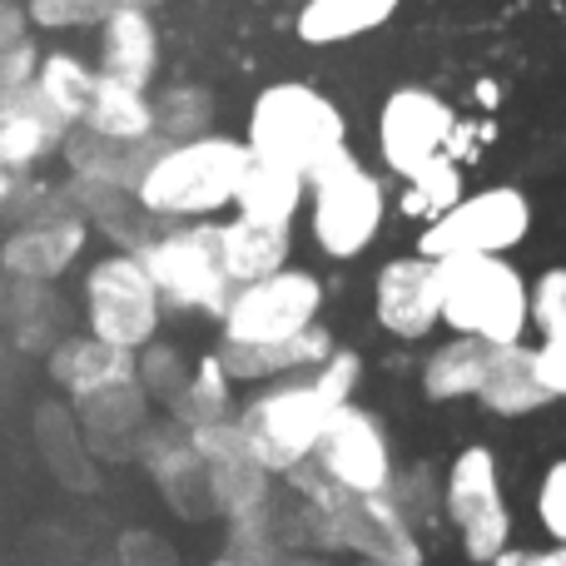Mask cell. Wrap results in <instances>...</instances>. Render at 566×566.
Masks as SVG:
<instances>
[{"label": "cell", "instance_id": "obj_11", "mask_svg": "<svg viewBox=\"0 0 566 566\" xmlns=\"http://www.w3.org/2000/svg\"><path fill=\"white\" fill-rule=\"evenodd\" d=\"M85 323L95 338L115 343V348L139 353L145 343L159 338V323H165V303L159 289L149 279L145 259L115 249L105 254L95 269L85 274Z\"/></svg>", "mask_w": 566, "mask_h": 566}, {"label": "cell", "instance_id": "obj_33", "mask_svg": "<svg viewBox=\"0 0 566 566\" xmlns=\"http://www.w3.org/2000/svg\"><path fill=\"white\" fill-rule=\"evenodd\" d=\"M189 368H195V363H185V353L169 348V343H145V348L135 353L139 388L149 392V402H165V408L179 398V388L189 382Z\"/></svg>", "mask_w": 566, "mask_h": 566}, {"label": "cell", "instance_id": "obj_14", "mask_svg": "<svg viewBox=\"0 0 566 566\" xmlns=\"http://www.w3.org/2000/svg\"><path fill=\"white\" fill-rule=\"evenodd\" d=\"M75 418H80V428H85L90 458L95 462L99 458L129 462L139 448V432H145L149 418H155V402H149V392L139 388V378H125V382H109V388L80 398Z\"/></svg>", "mask_w": 566, "mask_h": 566}, {"label": "cell", "instance_id": "obj_13", "mask_svg": "<svg viewBox=\"0 0 566 566\" xmlns=\"http://www.w3.org/2000/svg\"><path fill=\"white\" fill-rule=\"evenodd\" d=\"M373 318L388 338L418 343L432 328H442V293H438V264L412 254H398L373 274Z\"/></svg>", "mask_w": 566, "mask_h": 566}, {"label": "cell", "instance_id": "obj_24", "mask_svg": "<svg viewBox=\"0 0 566 566\" xmlns=\"http://www.w3.org/2000/svg\"><path fill=\"white\" fill-rule=\"evenodd\" d=\"M35 442H40V458L45 468L65 482L70 492H90L95 488V458H90V442L85 428H80L75 408L70 402H40L35 408Z\"/></svg>", "mask_w": 566, "mask_h": 566}, {"label": "cell", "instance_id": "obj_38", "mask_svg": "<svg viewBox=\"0 0 566 566\" xmlns=\"http://www.w3.org/2000/svg\"><path fill=\"white\" fill-rule=\"evenodd\" d=\"M532 358H537V378H542V388H547V398L562 402L566 398V333L542 338L537 348H532Z\"/></svg>", "mask_w": 566, "mask_h": 566}, {"label": "cell", "instance_id": "obj_29", "mask_svg": "<svg viewBox=\"0 0 566 566\" xmlns=\"http://www.w3.org/2000/svg\"><path fill=\"white\" fill-rule=\"evenodd\" d=\"M149 105H155L159 145H185L214 129V99L205 85H165L159 95H149Z\"/></svg>", "mask_w": 566, "mask_h": 566}, {"label": "cell", "instance_id": "obj_21", "mask_svg": "<svg viewBox=\"0 0 566 566\" xmlns=\"http://www.w3.org/2000/svg\"><path fill=\"white\" fill-rule=\"evenodd\" d=\"M478 402L482 412L492 418H532V412L547 408V388L537 378V358H532V343H512V348H492V363H488V378L478 388Z\"/></svg>", "mask_w": 566, "mask_h": 566}, {"label": "cell", "instance_id": "obj_9", "mask_svg": "<svg viewBox=\"0 0 566 566\" xmlns=\"http://www.w3.org/2000/svg\"><path fill=\"white\" fill-rule=\"evenodd\" d=\"M323 279L313 269H279L269 279L234 283L224 313H219V338L224 343H283L323 318Z\"/></svg>", "mask_w": 566, "mask_h": 566}, {"label": "cell", "instance_id": "obj_37", "mask_svg": "<svg viewBox=\"0 0 566 566\" xmlns=\"http://www.w3.org/2000/svg\"><path fill=\"white\" fill-rule=\"evenodd\" d=\"M35 65H40V50L30 45V40L0 50V105H6L10 95H20V90L35 80Z\"/></svg>", "mask_w": 566, "mask_h": 566}, {"label": "cell", "instance_id": "obj_35", "mask_svg": "<svg viewBox=\"0 0 566 566\" xmlns=\"http://www.w3.org/2000/svg\"><path fill=\"white\" fill-rule=\"evenodd\" d=\"M532 328L537 338L566 333V264H552L532 279Z\"/></svg>", "mask_w": 566, "mask_h": 566}, {"label": "cell", "instance_id": "obj_39", "mask_svg": "<svg viewBox=\"0 0 566 566\" xmlns=\"http://www.w3.org/2000/svg\"><path fill=\"white\" fill-rule=\"evenodd\" d=\"M119 566H175V557H169V547L155 537H125Z\"/></svg>", "mask_w": 566, "mask_h": 566}, {"label": "cell", "instance_id": "obj_34", "mask_svg": "<svg viewBox=\"0 0 566 566\" xmlns=\"http://www.w3.org/2000/svg\"><path fill=\"white\" fill-rule=\"evenodd\" d=\"M392 507L402 512V517L418 527V522H432L442 517V478L432 482V468L428 462H418V468H398V478H392L388 488Z\"/></svg>", "mask_w": 566, "mask_h": 566}, {"label": "cell", "instance_id": "obj_12", "mask_svg": "<svg viewBox=\"0 0 566 566\" xmlns=\"http://www.w3.org/2000/svg\"><path fill=\"white\" fill-rule=\"evenodd\" d=\"M308 462L348 497H388L392 478H398V452H392L388 422L363 402H343L333 412Z\"/></svg>", "mask_w": 566, "mask_h": 566}, {"label": "cell", "instance_id": "obj_17", "mask_svg": "<svg viewBox=\"0 0 566 566\" xmlns=\"http://www.w3.org/2000/svg\"><path fill=\"white\" fill-rule=\"evenodd\" d=\"M65 129H70V119L55 115L35 85H25L20 95H10L0 105V169L25 179L45 155H60Z\"/></svg>", "mask_w": 566, "mask_h": 566}, {"label": "cell", "instance_id": "obj_32", "mask_svg": "<svg viewBox=\"0 0 566 566\" xmlns=\"http://www.w3.org/2000/svg\"><path fill=\"white\" fill-rule=\"evenodd\" d=\"M165 0H25L30 25L40 30H80V25H99L115 10H155Z\"/></svg>", "mask_w": 566, "mask_h": 566}, {"label": "cell", "instance_id": "obj_30", "mask_svg": "<svg viewBox=\"0 0 566 566\" xmlns=\"http://www.w3.org/2000/svg\"><path fill=\"white\" fill-rule=\"evenodd\" d=\"M95 80L99 75L85 65V60H75L70 50H55V55H40L35 80H30V85L50 99V109H55V115H65L70 125H75V119L85 115L90 95H95Z\"/></svg>", "mask_w": 566, "mask_h": 566}, {"label": "cell", "instance_id": "obj_25", "mask_svg": "<svg viewBox=\"0 0 566 566\" xmlns=\"http://www.w3.org/2000/svg\"><path fill=\"white\" fill-rule=\"evenodd\" d=\"M492 348L478 338H462V333H448L438 348L422 358V392L432 402H472L488 378Z\"/></svg>", "mask_w": 566, "mask_h": 566}, {"label": "cell", "instance_id": "obj_43", "mask_svg": "<svg viewBox=\"0 0 566 566\" xmlns=\"http://www.w3.org/2000/svg\"><path fill=\"white\" fill-rule=\"evenodd\" d=\"M20 189V175H6V169H0V209H6V199L15 195Z\"/></svg>", "mask_w": 566, "mask_h": 566}, {"label": "cell", "instance_id": "obj_36", "mask_svg": "<svg viewBox=\"0 0 566 566\" xmlns=\"http://www.w3.org/2000/svg\"><path fill=\"white\" fill-rule=\"evenodd\" d=\"M537 522L552 542H566V458H557L547 472L537 478Z\"/></svg>", "mask_w": 566, "mask_h": 566}, {"label": "cell", "instance_id": "obj_27", "mask_svg": "<svg viewBox=\"0 0 566 566\" xmlns=\"http://www.w3.org/2000/svg\"><path fill=\"white\" fill-rule=\"evenodd\" d=\"M169 418L185 432L234 418V378H229L219 353H209V358H199L195 368H189V382L179 388V398L169 402Z\"/></svg>", "mask_w": 566, "mask_h": 566}, {"label": "cell", "instance_id": "obj_23", "mask_svg": "<svg viewBox=\"0 0 566 566\" xmlns=\"http://www.w3.org/2000/svg\"><path fill=\"white\" fill-rule=\"evenodd\" d=\"M402 0H303L298 15H293V35L303 45H348V40H363L373 30H382L392 15H398Z\"/></svg>", "mask_w": 566, "mask_h": 566}, {"label": "cell", "instance_id": "obj_2", "mask_svg": "<svg viewBox=\"0 0 566 566\" xmlns=\"http://www.w3.org/2000/svg\"><path fill=\"white\" fill-rule=\"evenodd\" d=\"M249 159L254 155H249L244 139L219 135V129L185 139V145H159L149 169L139 175L135 199L159 224H199V219L234 209Z\"/></svg>", "mask_w": 566, "mask_h": 566}, {"label": "cell", "instance_id": "obj_44", "mask_svg": "<svg viewBox=\"0 0 566 566\" xmlns=\"http://www.w3.org/2000/svg\"><path fill=\"white\" fill-rule=\"evenodd\" d=\"M353 566H382V562H353ZM422 566H428V562H422Z\"/></svg>", "mask_w": 566, "mask_h": 566}, {"label": "cell", "instance_id": "obj_16", "mask_svg": "<svg viewBox=\"0 0 566 566\" xmlns=\"http://www.w3.org/2000/svg\"><path fill=\"white\" fill-rule=\"evenodd\" d=\"M333 333L323 323L303 328L298 338H283V343H219V358H224L229 378L234 382H283V378H303V373L323 368L333 358Z\"/></svg>", "mask_w": 566, "mask_h": 566}, {"label": "cell", "instance_id": "obj_41", "mask_svg": "<svg viewBox=\"0 0 566 566\" xmlns=\"http://www.w3.org/2000/svg\"><path fill=\"white\" fill-rule=\"evenodd\" d=\"M488 566H537V552H522V547H507L502 557H492Z\"/></svg>", "mask_w": 566, "mask_h": 566}, {"label": "cell", "instance_id": "obj_31", "mask_svg": "<svg viewBox=\"0 0 566 566\" xmlns=\"http://www.w3.org/2000/svg\"><path fill=\"white\" fill-rule=\"evenodd\" d=\"M468 195V185H462V169L458 159H438V165H428L422 175L402 179V195H398V209L408 219H422V224H432V219H442L458 199Z\"/></svg>", "mask_w": 566, "mask_h": 566}, {"label": "cell", "instance_id": "obj_5", "mask_svg": "<svg viewBox=\"0 0 566 566\" xmlns=\"http://www.w3.org/2000/svg\"><path fill=\"white\" fill-rule=\"evenodd\" d=\"M303 209H308L313 249L323 259H333V264H353V259L368 254L373 239L382 234V224L392 214L388 179L353 149H338L308 175Z\"/></svg>", "mask_w": 566, "mask_h": 566}, {"label": "cell", "instance_id": "obj_10", "mask_svg": "<svg viewBox=\"0 0 566 566\" xmlns=\"http://www.w3.org/2000/svg\"><path fill=\"white\" fill-rule=\"evenodd\" d=\"M452 135H458V109L448 95L432 85H398L378 105V125H373V145H378V165L392 179H412L438 159H452Z\"/></svg>", "mask_w": 566, "mask_h": 566}, {"label": "cell", "instance_id": "obj_15", "mask_svg": "<svg viewBox=\"0 0 566 566\" xmlns=\"http://www.w3.org/2000/svg\"><path fill=\"white\" fill-rule=\"evenodd\" d=\"M90 239V224L80 214H55V219H30L15 224L0 244V269L30 283H55L70 264L80 259Z\"/></svg>", "mask_w": 566, "mask_h": 566}, {"label": "cell", "instance_id": "obj_6", "mask_svg": "<svg viewBox=\"0 0 566 566\" xmlns=\"http://www.w3.org/2000/svg\"><path fill=\"white\" fill-rule=\"evenodd\" d=\"M442 522H452V537L472 566H488L512 547L507 482H502V462L488 442H468L442 468Z\"/></svg>", "mask_w": 566, "mask_h": 566}, {"label": "cell", "instance_id": "obj_45", "mask_svg": "<svg viewBox=\"0 0 566 566\" xmlns=\"http://www.w3.org/2000/svg\"><path fill=\"white\" fill-rule=\"evenodd\" d=\"M214 566H239V562H234V557H224V562H214Z\"/></svg>", "mask_w": 566, "mask_h": 566}, {"label": "cell", "instance_id": "obj_4", "mask_svg": "<svg viewBox=\"0 0 566 566\" xmlns=\"http://www.w3.org/2000/svg\"><path fill=\"white\" fill-rule=\"evenodd\" d=\"M442 328L478 338L488 348L527 343L532 328V279L512 254H462L438 264Z\"/></svg>", "mask_w": 566, "mask_h": 566}, {"label": "cell", "instance_id": "obj_18", "mask_svg": "<svg viewBox=\"0 0 566 566\" xmlns=\"http://www.w3.org/2000/svg\"><path fill=\"white\" fill-rule=\"evenodd\" d=\"M159 139H109L90 125H70L65 145H60V159H65L70 179L80 185H115V189H135L139 175L149 169Z\"/></svg>", "mask_w": 566, "mask_h": 566}, {"label": "cell", "instance_id": "obj_8", "mask_svg": "<svg viewBox=\"0 0 566 566\" xmlns=\"http://www.w3.org/2000/svg\"><path fill=\"white\" fill-rule=\"evenodd\" d=\"M532 234V199L517 185L468 189L442 219L422 224L418 254L442 264L462 254H512Z\"/></svg>", "mask_w": 566, "mask_h": 566}, {"label": "cell", "instance_id": "obj_28", "mask_svg": "<svg viewBox=\"0 0 566 566\" xmlns=\"http://www.w3.org/2000/svg\"><path fill=\"white\" fill-rule=\"evenodd\" d=\"M75 125H90L109 139H155V105H149V90H129L115 80H95V95H90L85 115Z\"/></svg>", "mask_w": 566, "mask_h": 566}, {"label": "cell", "instance_id": "obj_1", "mask_svg": "<svg viewBox=\"0 0 566 566\" xmlns=\"http://www.w3.org/2000/svg\"><path fill=\"white\" fill-rule=\"evenodd\" d=\"M358 382H363V358L348 348H333V358L323 368L254 388V398H244L234 408V422L244 432L249 452L259 458V468L269 478H283L298 462H308L328 418L343 402H353Z\"/></svg>", "mask_w": 566, "mask_h": 566}, {"label": "cell", "instance_id": "obj_20", "mask_svg": "<svg viewBox=\"0 0 566 566\" xmlns=\"http://www.w3.org/2000/svg\"><path fill=\"white\" fill-rule=\"evenodd\" d=\"M45 363H50V378L60 382V392H65L70 402L90 398V392L109 388V382L135 378V353L115 348V343L95 338V333H65V338L45 353Z\"/></svg>", "mask_w": 566, "mask_h": 566}, {"label": "cell", "instance_id": "obj_7", "mask_svg": "<svg viewBox=\"0 0 566 566\" xmlns=\"http://www.w3.org/2000/svg\"><path fill=\"white\" fill-rule=\"evenodd\" d=\"M149 279L159 289V303L175 313H209L219 318L234 293V283L224 274V259H219V224L214 219H199V224H165L145 249Z\"/></svg>", "mask_w": 566, "mask_h": 566}, {"label": "cell", "instance_id": "obj_26", "mask_svg": "<svg viewBox=\"0 0 566 566\" xmlns=\"http://www.w3.org/2000/svg\"><path fill=\"white\" fill-rule=\"evenodd\" d=\"M303 199H308V179L303 175L269 165V159H249L244 179H239V195H234V214L293 229V219L303 214Z\"/></svg>", "mask_w": 566, "mask_h": 566}, {"label": "cell", "instance_id": "obj_40", "mask_svg": "<svg viewBox=\"0 0 566 566\" xmlns=\"http://www.w3.org/2000/svg\"><path fill=\"white\" fill-rule=\"evenodd\" d=\"M25 30H30L25 6H20V0H0V50L20 45V40H25Z\"/></svg>", "mask_w": 566, "mask_h": 566}, {"label": "cell", "instance_id": "obj_42", "mask_svg": "<svg viewBox=\"0 0 566 566\" xmlns=\"http://www.w3.org/2000/svg\"><path fill=\"white\" fill-rule=\"evenodd\" d=\"M537 566H566V542H552V547L537 552Z\"/></svg>", "mask_w": 566, "mask_h": 566}, {"label": "cell", "instance_id": "obj_19", "mask_svg": "<svg viewBox=\"0 0 566 566\" xmlns=\"http://www.w3.org/2000/svg\"><path fill=\"white\" fill-rule=\"evenodd\" d=\"M155 70H159L155 10H115L109 20H99V60H95L99 80L149 90L155 85Z\"/></svg>", "mask_w": 566, "mask_h": 566}, {"label": "cell", "instance_id": "obj_3", "mask_svg": "<svg viewBox=\"0 0 566 566\" xmlns=\"http://www.w3.org/2000/svg\"><path fill=\"white\" fill-rule=\"evenodd\" d=\"M244 145L254 159H269V165H283L308 179L323 159L348 149V115L318 85L279 80V85L259 90L249 105Z\"/></svg>", "mask_w": 566, "mask_h": 566}, {"label": "cell", "instance_id": "obj_22", "mask_svg": "<svg viewBox=\"0 0 566 566\" xmlns=\"http://www.w3.org/2000/svg\"><path fill=\"white\" fill-rule=\"evenodd\" d=\"M219 259H224L229 283L269 279V274H279V269H289V259H293V229L259 224V219L234 214L229 224H219Z\"/></svg>", "mask_w": 566, "mask_h": 566}]
</instances>
